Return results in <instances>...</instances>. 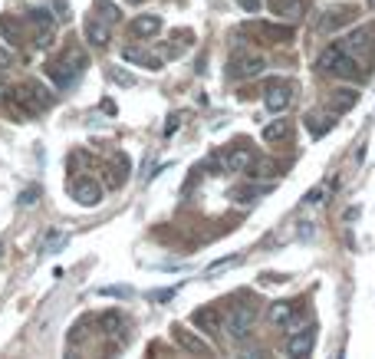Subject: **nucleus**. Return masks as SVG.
<instances>
[{
	"label": "nucleus",
	"mask_w": 375,
	"mask_h": 359,
	"mask_svg": "<svg viewBox=\"0 0 375 359\" xmlns=\"http://www.w3.org/2000/svg\"><path fill=\"white\" fill-rule=\"evenodd\" d=\"M158 30H162V20H158V17L142 14L132 20V33H136V37H145V40H149V37H155Z\"/></svg>",
	"instance_id": "18"
},
{
	"label": "nucleus",
	"mask_w": 375,
	"mask_h": 359,
	"mask_svg": "<svg viewBox=\"0 0 375 359\" xmlns=\"http://www.w3.org/2000/svg\"><path fill=\"white\" fill-rule=\"evenodd\" d=\"M323 73H330V76H336V79H359V60L345 50L343 43H332V46H326L323 53H319V63H316Z\"/></svg>",
	"instance_id": "1"
},
{
	"label": "nucleus",
	"mask_w": 375,
	"mask_h": 359,
	"mask_svg": "<svg viewBox=\"0 0 375 359\" xmlns=\"http://www.w3.org/2000/svg\"><path fill=\"white\" fill-rule=\"evenodd\" d=\"M356 99H359V92L356 90H336L330 96V112L336 116V112H349L352 105H356Z\"/></svg>",
	"instance_id": "16"
},
{
	"label": "nucleus",
	"mask_w": 375,
	"mask_h": 359,
	"mask_svg": "<svg viewBox=\"0 0 375 359\" xmlns=\"http://www.w3.org/2000/svg\"><path fill=\"white\" fill-rule=\"evenodd\" d=\"M270 320L277 327H293V320H297V303H273Z\"/></svg>",
	"instance_id": "19"
},
{
	"label": "nucleus",
	"mask_w": 375,
	"mask_h": 359,
	"mask_svg": "<svg viewBox=\"0 0 375 359\" xmlns=\"http://www.w3.org/2000/svg\"><path fill=\"white\" fill-rule=\"evenodd\" d=\"M323 192H326V185H319V188H313V192L306 195V201H310V205H319V201H323Z\"/></svg>",
	"instance_id": "26"
},
{
	"label": "nucleus",
	"mask_w": 375,
	"mask_h": 359,
	"mask_svg": "<svg viewBox=\"0 0 375 359\" xmlns=\"http://www.w3.org/2000/svg\"><path fill=\"white\" fill-rule=\"evenodd\" d=\"M99 323L105 327V333H109V336H122V329H125V323H122L119 314H105Z\"/></svg>",
	"instance_id": "23"
},
{
	"label": "nucleus",
	"mask_w": 375,
	"mask_h": 359,
	"mask_svg": "<svg viewBox=\"0 0 375 359\" xmlns=\"http://www.w3.org/2000/svg\"><path fill=\"white\" fill-rule=\"evenodd\" d=\"M254 320H257V310L250 303H237V307H231L224 316L227 323V333H231V340H247L250 333H254Z\"/></svg>",
	"instance_id": "2"
},
{
	"label": "nucleus",
	"mask_w": 375,
	"mask_h": 359,
	"mask_svg": "<svg viewBox=\"0 0 375 359\" xmlns=\"http://www.w3.org/2000/svg\"><path fill=\"white\" fill-rule=\"evenodd\" d=\"M332 116H319V112H313V116H306V125H310V129H313V135H323L326 132V129H330L332 125Z\"/></svg>",
	"instance_id": "22"
},
{
	"label": "nucleus",
	"mask_w": 375,
	"mask_h": 359,
	"mask_svg": "<svg viewBox=\"0 0 375 359\" xmlns=\"http://www.w3.org/2000/svg\"><path fill=\"white\" fill-rule=\"evenodd\" d=\"M125 63H136V66H145V70H151V73H158L162 70V60H155L151 53H145V50H138V46H122L119 53Z\"/></svg>",
	"instance_id": "13"
},
{
	"label": "nucleus",
	"mask_w": 375,
	"mask_h": 359,
	"mask_svg": "<svg viewBox=\"0 0 375 359\" xmlns=\"http://www.w3.org/2000/svg\"><path fill=\"white\" fill-rule=\"evenodd\" d=\"M191 323H195L197 329L211 333V336H217V333L224 329V310H221V307H201V310L191 314Z\"/></svg>",
	"instance_id": "5"
},
{
	"label": "nucleus",
	"mask_w": 375,
	"mask_h": 359,
	"mask_svg": "<svg viewBox=\"0 0 375 359\" xmlns=\"http://www.w3.org/2000/svg\"><path fill=\"white\" fill-rule=\"evenodd\" d=\"M260 3H264V0H240V7H244V10H250V14L260 10Z\"/></svg>",
	"instance_id": "27"
},
{
	"label": "nucleus",
	"mask_w": 375,
	"mask_h": 359,
	"mask_svg": "<svg viewBox=\"0 0 375 359\" xmlns=\"http://www.w3.org/2000/svg\"><path fill=\"white\" fill-rule=\"evenodd\" d=\"M92 14L103 17V20H109V23H116V20H119V7H116V3H109V0H96V3H92Z\"/></svg>",
	"instance_id": "21"
},
{
	"label": "nucleus",
	"mask_w": 375,
	"mask_h": 359,
	"mask_svg": "<svg viewBox=\"0 0 375 359\" xmlns=\"http://www.w3.org/2000/svg\"><path fill=\"white\" fill-rule=\"evenodd\" d=\"M254 195H257L254 188H237V192H234V198H237L240 205H247V201H250V198H254Z\"/></svg>",
	"instance_id": "25"
},
{
	"label": "nucleus",
	"mask_w": 375,
	"mask_h": 359,
	"mask_svg": "<svg viewBox=\"0 0 375 359\" xmlns=\"http://www.w3.org/2000/svg\"><path fill=\"white\" fill-rule=\"evenodd\" d=\"M270 3V14L283 17V20H300L303 14H306V0H267Z\"/></svg>",
	"instance_id": "10"
},
{
	"label": "nucleus",
	"mask_w": 375,
	"mask_h": 359,
	"mask_svg": "<svg viewBox=\"0 0 375 359\" xmlns=\"http://www.w3.org/2000/svg\"><path fill=\"white\" fill-rule=\"evenodd\" d=\"M10 63H14V57H10V53H7V50H0V70H7V66H10Z\"/></svg>",
	"instance_id": "28"
},
{
	"label": "nucleus",
	"mask_w": 375,
	"mask_h": 359,
	"mask_svg": "<svg viewBox=\"0 0 375 359\" xmlns=\"http://www.w3.org/2000/svg\"><path fill=\"white\" fill-rule=\"evenodd\" d=\"M264 70V60L260 57H254V53H237L234 60H231V66H227V76L231 79H247V76H257Z\"/></svg>",
	"instance_id": "7"
},
{
	"label": "nucleus",
	"mask_w": 375,
	"mask_h": 359,
	"mask_svg": "<svg viewBox=\"0 0 375 359\" xmlns=\"http://www.w3.org/2000/svg\"><path fill=\"white\" fill-rule=\"evenodd\" d=\"M250 30L264 37V43H286L293 40V27H277V23H254Z\"/></svg>",
	"instance_id": "12"
},
{
	"label": "nucleus",
	"mask_w": 375,
	"mask_h": 359,
	"mask_svg": "<svg viewBox=\"0 0 375 359\" xmlns=\"http://www.w3.org/2000/svg\"><path fill=\"white\" fill-rule=\"evenodd\" d=\"M250 162H254V152L244 149V145H237V149H231L224 155V168H231V172H244Z\"/></svg>",
	"instance_id": "17"
},
{
	"label": "nucleus",
	"mask_w": 375,
	"mask_h": 359,
	"mask_svg": "<svg viewBox=\"0 0 375 359\" xmlns=\"http://www.w3.org/2000/svg\"><path fill=\"white\" fill-rule=\"evenodd\" d=\"M290 135H293V125L286 119H277L273 125L264 129V139H267V142H290Z\"/></svg>",
	"instance_id": "20"
},
{
	"label": "nucleus",
	"mask_w": 375,
	"mask_h": 359,
	"mask_svg": "<svg viewBox=\"0 0 375 359\" xmlns=\"http://www.w3.org/2000/svg\"><path fill=\"white\" fill-rule=\"evenodd\" d=\"M171 336H175V343L181 346V349H188V353H195V356H214V349H211L201 336H195L191 329H184V327H171Z\"/></svg>",
	"instance_id": "8"
},
{
	"label": "nucleus",
	"mask_w": 375,
	"mask_h": 359,
	"mask_svg": "<svg viewBox=\"0 0 375 359\" xmlns=\"http://www.w3.org/2000/svg\"><path fill=\"white\" fill-rule=\"evenodd\" d=\"M247 175H250V178H277V175H280V162H277V158H260V155H254V162L247 165Z\"/></svg>",
	"instance_id": "15"
},
{
	"label": "nucleus",
	"mask_w": 375,
	"mask_h": 359,
	"mask_svg": "<svg viewBox=\"0 0 375 359\" xmlns=\"http://www.w3.org/2000/svg\"><path fill=\"white\" fill-rule=\"evenodd\" d=\"M356 14H359V7H356V3H339V7H330V10L323 14V20H319V30H323V33L343 30L345 23H352V20H356Z\"/></svg>",
	"instance_id": "4"
},
{
	"label": "nucleus",
	"mask_w": 375,
	"mask_h": 359,
	"mask_svg": "<svg viewBox=\"0 0 375 359\" xmlns=\"http://www.w3.org/2000/svg\"><path fill=\"white\" fill-rule=\"evenodd\" d=\"M73 198L79 201V205L92 208V205H99V201H103V185H99L96 178H89V175H83V178L73 181Z\"/></svg>",
	"instance_id": "6"
},
{
	"label": "nucleus",
	"mask_w": 375,
	"mask_h": 359,
	"mask_svg": "<svg viewBox=\"0 0 375 359\" xmlns=\"http://www.w3.org/2000/svg\"><path fill=\"white\" fill-rule=\"evenodd\" d=\"M109 33H112V23H109V20H103V17H96V14L86 20V37H89V43L105 46L109 43Z\"/></svg>",
	"instance_id": "14"
},
{
	"label": "nucleus",
	"mask_w": 375,
	"mask_h": 359,
	"mask_svg": "<svg viewBox=\"0 0 375 359\" xmlns=\"http://www.w3.org/2000/svg\"><path fill=\"white\" fill-rule=\"evenodd\" d=\"M343 46L356 57L359 63H372L375 57V23H369V27H359V30H352L349 37L343 40Z\"/></svg>",
	"instance_id": "3"
},
{
	"label": "nucleus",
	"mask_w": 375,
	"mask_h": 359,
	"mask_svg": "<svg viewBox=\"0 0 375 359\" xmlns=\"http://www.w3.org/2000/svg\"><path fill=\"white\" fill-rule=\"evenodd\" d=\"M313 329H300V333H293L290 340H286V356H310L313 353Z\"/></svg>",
	"instance_id": "11"
},
{
	"label": "nucleus",
	"mask_w": 375,
	"mask_h": 359,
	"mask_svg": "<svg viewBox=\"0 0 375 359\" xmlns=\"http://www.w3.org/2000/svg\"><path fill=\"white\" fill-rule=\"evenodd\" d=\"M66 240H69L66 234H53V238L46 240V247H43V251H56V247H60V244H66Z\"/></svg>",
	"instance_id": "24"
},
{
	"label": "nucleus",
	"mask_w": 375,
	"mask_h": 359,
	"mask_svg": "<svg viewBox=\"0 0 375 359\" xmlns=\"http://www.w3.org/2000/svg\"><path fill=\"white\" fill-rule=\"evenodd\" d=\"M129 3H142V0H129Z\"/></svg>",
	"instance_id": "29"
},
{
	"label": "nucleus",
	"mask_w": 375,
	"mask_h": 359,
	"mask_svg": "<svg viewBox=\"0 0 375 359\" xmlns=\"http://www.w3.org/2000/svg\"><path fill=\"white\" fill-rule=\"evenodd\" d=\"M264 103H267L270 112H283V109H290V103H293V86H290V83H270Z\"/></svg>",
	"instance_id": "9"
}]
</instances>
